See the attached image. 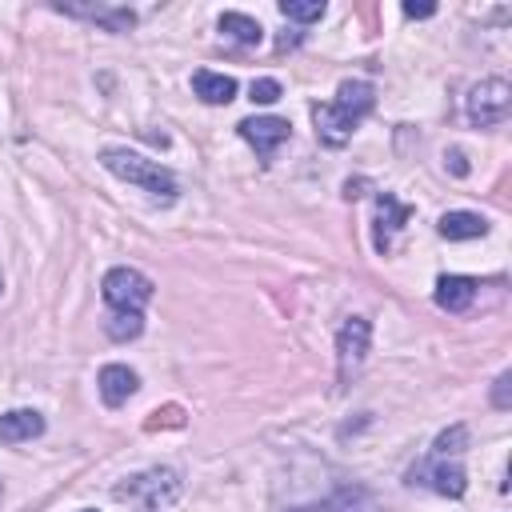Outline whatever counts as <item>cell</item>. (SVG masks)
<instances>
[{
	"label": "cell",
	"instance_id": "6da1fadb",
	"mask_svg": "<svg viewBox=\"0 0 512 512\" xmlns=\"http://www.w3.org/2000/svg\"><path fill=\"white\" fill-rule=\"evenodd\" d=\"M100 164L112 176H120V180H128V184H136V188H144V192H152L160 200H172L176 196V176L160 160H148V156H140L132 148H104L100 152Z\"/></svg>",
	"mask_w": 512,
	"mask_h": 512
},
{
	"label": "cell",
	"instance_id": "7a4b0ae2",
	"mask_svg": "<svg viewBox=\"0 0 512 512\" xmlns=\"http://www.w3.org/2000/svg\"><path fill=\"white\" fill-rule=\"evenodd\" d=\"M116 496L136 500L140 508L156 512V508H164L180 496V476L172 468H152V472H140V476H128L124 484H116Z\"/></svg>",
	"mask_w": 512,
	"mask_h": 512
},
{
	"label": "cell",
	"instance_id": "3957f363",
	"mask_svg": "<svg viewBox=\"0 0 512 512\" xmlns=\"http://www.w3.org/2000/svg\"><path fill=\"white\" fill-rule=\"evenodd\" d=\"M100 292H104V304H108L112 312H120V308H136V312H140V308L152 300L156 288H152V280H148L144 272L120 264V268H108V272H104Z\"/></svg>",
	"mask_w": 512,
	"mask_h": 512
},
{
	"label": "cell",
	"instance_id": "277c9868",
	"mask_svg": "<svg viewBox=\"0 0 512 512\" xmlns=\"http://www.w3.org/2000/svg\"><path fill=\"white\" fill-rule=\"evenodd\" d=\"M508 108H512V88H508V80H500V76L480 80V84L468 92V116H472V124H480V128L504 124V120H508Z\"/></svg>",
	"mask_w": 512,
	"mask_h": 512
},
{
	"label": "cell",
	"instance_id": "5b68a950",
	"mask_svg": "<svg viewBox=\"0 0 512 512\" xmlns=\"http://www.w3.org/2000/svg\"><path fill=\"white\" fill-rule=\"evenodd\" d=\"M408 484H424L440 496H464L468 488V472L456 464V460H444V456H428L420 464L408 468Z\"/></svg>",
	"mask_w": 512,
	"mask_h": 512
},
{
	"label": "cell",
	"instance_id": "8992f818",
	"mask_svg": "<svg viewBox=\"0 0 512 512\" xmlns=\"http://www.w3.org/2000/svg\"><path fill=\"white\" fill-rule=\"evenodd\" d=\"M236 128H240V136L256 148V156H260L264 164L276 156V148H280V144L288 140V132H292L288 120H280V116H252V120H240Z\"/></svg>",
	"mask_w": 512,
	"mask_h": 512
},
{
	"label": "cell",
	"instance_id": "52a82bcc",
	"mask_svg": "<svg viewBox=\"0 0 512 512\" xmlns=\"http://www.w3.org/2000/svg\"><path fill=\"white\" fill-rule=\"evenodd\" d=\"M368 340H372V324L364 316H348L336 332V360H340V376L356 372L364 352H368Z\"/></svg>",
	"mask_w": 512,
	"mask_h": 512
},
{
	"label": "cell",
	"instance_id": "ba28073f",
	"mask_svg": "<svg viewBox=\"0 0 512 512\" xmlns=\"http://www.w3.org/2000/svg\"><path fill=\"white\" fill-rule=\"evenodd\" d=\"M96 384H100L104 404L120 408V404L140 388V376H136L128 364H104V368H100V376H96Z\"/></svg>",
	"mask_w": 512,
	"mask_h": 512
},
{
	"label": "cell",
	"instance_id": "9c48e42d",
	"mask_svg": "<svg viewBox=\"0 0 512 512\" xmlns=\"http://www.w3.org/2000/svg\"><path fill=\"white\" fill-rule=\"evenodd\" d=\"M312 120H316V136L324 144H332V148H340L352 136V128H356V120H348L332 100L328 104H312Z\"/></svg>",
	"mask_w": 512,
	"mask_h": 512
},
{
	"label": "cell",
	"instance_id": "30bf717a",
	"mask_svg": "<svg viewBox=\"0 0 512 512\" xmlns=\"http://www.w3.org/2000/svg\"><path fill=\"white\" fill-rule=\"evenodd\" d=\"M408 216H412V208L400 204L392 192H380V196H376V252H388L392 232H396Z\"/></svg>",
	"mask_w": 512,
	"mask_h": 512
},
{
	"label": "cell",
	"instance_id": "8fae6325",
	"mask_svg": "<svg viewBox=\"0 0 512 512\" xmlns=\"http://www.w3.org/2000/svg\"><path fill=\"white\" fill-rule=\"evenodd\" d=\"M60 12L68 16H88L96 24H104L108 32H128L136 24V12L132 8H108V4H56Z\"/></svg>",
	"mask_w": 512,
	"mask_h": 512
},
{
	"label": "cell",
	"instance_id": "7c38bea8",
	"mask_svg": "<svg viewBox=\"0 0 512 512\" xmlns=\"http://www.w3.org/2000/svg\"><path fill=\"white\" fill-rule=\"evenodd\" d=\"M348 120H364L368 112H372V104H376V92H372V84L368 80H344L340 88H336V100H332Z\"/></svg>",
	"mask_w": 512,
	"mask_h": 512
},
{
	"label": "cell",
	"instance_id": "4fadbf2b",
	"mask_svg": "<svg viewBox=\"0 0 512 512\" xmlns=\"http://www.w3.org/2000/svg\"><path fill=\"white\" fill-rule=\"evenodd\" d=\"M44 432V416L36 408H12L0 416V440L4 444H20V440H32Z\"/></svg>",
	"mask_w": 512,
	"mask_h": 512
},
{
	"label": "cell",
	"instance_id": "5bb4252c",
	"mask_svg": "<svg viewBox=\"0 0 512 512\" xmlns=\"http://www.w3.org/2000/svg\"><path fill=\"white\" fill-rule=\"evenodd\" d=\"M476 300V280L472 276H440L436 280V304L444 312H464Z\"/></svg>",
	"mask_w": 512,
	"mask_h": 512
},
{
	"label": "cell",
	"instance_id": "9a60e30c",
	"mask_svg": "<svg viewBox=\"0 0 512 512\" xmlns=\"http://www.w3.org/2000/svg\"><path fill=\"white\" fill-rule=\"evenodd\" d=\"M192 88H196V96L204 104H228L236 96V80L224 76V72H208V68L192 72Z\"/></svg>",
	"mask_w": 512,
	"mask_h": 512
},
{
	"label": "cell",
	"instance_id": "2e32d148",
	"mask_svg": "<svg viewBox=\"0 0 512 512\" xmlns=\"http://www.w3.org/2000/svg\"><path fill=\"white\" fill-rule=\"evenodd\" d=\"M488 232V220L476 212H444L440 216V236L444 240H476Z\"/></svg>",
	"mask_w": 512,
	"mask_h": 512
},
{
	"label": "cell",
	"instance_id": "e0dca14e",
	"mask_svg": "<svg viewBox=\"0 0 512 512\" xmlns=\"http://www.w3.org/2000/svg\"><path fill=\"white\" fill-rule=\"evenodd\" d=\"M300 512H380V508H376V500H372L368 492H360V488H344V492L328 496L324 504H316V508H300Z\"/></svg>",
	"mask_w": 512,
	"mask_h": 512
},
{
	"label": "cell",
	"instance_id": "ac0fdd59",
	"mask_svg": "<svg viewBox=\"0 0 512 512\" xmlns=\"http://www.w3.org/2000/svg\"><path fill=\"white\" fill-rule=\"evenodd\" d=\"M220 32L232 36L236 44H260L264 40V28L252 16H244V12H224L220 16Z\"/></svg>",
	"mask_w": 512,
	"mask_h": 512
},
{
	"label": "cell",
	"instance_id": "d6986e66",
	"mask_svg": "<svg viewBox=\"0 0 512 512\" xmlns=\"http://www.w3.org/2000/svg\"><path fill=\"white\" fill-rule=\"evenodd\" d=\"M104 332L112 336V340H136L140 332H144V312H136V308H120V312H112L108 320H104Z\"/></svg>",
	"mask_w": 512,
	"mask_h": 512
},
{
	"label": "cell",
	"instance_id": "ffe728a7",
	"mask_svg": "<svg viewBox=\"0 0 512 512\" xmlns=\"http://www.w3.org/2000/svg\"><path fill=\"white\" fill-rule=\"evenodd\" d=\"M468 448V428L464 424H452V428H444L440 436H436V444H432V456H460Z\"/></svg>",
	"mask_w": 512,
	"mask_h": 512
},
{
	"label": "cell",
	"instance_id": "44dd1931",
	"mask_svg": "<svg viewBox=\"0 0 512 512\" xmlns=\"http://www.w3.org/2000/svg\"><path fill=\"white\" fill-rule=\"evenodd\" d=\"M280 12H284L288 20L312 24V20H320V16H324V0H284V4H280Z\"/></svg>",
	"mask_w": 512,
	"mask_h": 512
},
{
	"label": "cell",
	"instance_id": "7402d4cb",
	"mask_svg": "<svg viewBox=\"0 0 512 512\" xmlns=\"http://www.w3.org/2000/svg\"><path fill=\"white\" fill-rule=\"evenodd\" d=\"M252 100H256V104H276V100H280V84H276L272 76L252 80Z\"/></svg>",
	"mask_w": 512,
	"mask_h": 512
},
{
	"label": "cell",
	"instance_id": "603a6c76",
	"mask_svg": "<svg viewBox=\"0 0 512 512\" xmlns=\"http://www.w3.org/2000/svg\"><path fill=\"white\" fill-rule=\"evenodd\" d=\"M492 404L496 408H512V372H500L492 384Z\"/></svg>",
	"mask_w": 512,
	"mask_h": 512
},
{
	"label": "cell",
	"instance_id": "cb8c5ba5",
	"mask_svg": "<svg viewBox=\"0 0 512 512\" xmlns=\"http://www.w3.org/2000/svg\"><path fill=\"white\" fill-rule=\"evenodd\" d=\"M432 12H436V4H404V16H412V20H416V16L424 20V16H432Z\"/></svg>",
	"mask_w": 512,
	"mask_h": 512
},
{
	"label": "cell",
	"instance_id": "d4e9b609",
	"mask_svg": "<svg viewBox=\"0 0 512 512\" xmlns=\"http://www.w3.org/2000/svg\"><path fill=\"white\" fill-rule=\"evenodd\" d=\"M448 160H452V172H456V176H464V172H468V164H464V152H448Z\"/></svg>",
	"mask_w": 512,
	"mask_h": 512
},
{
	"label": "cell",
	"instance_id": "484cf974",
	"mask_svg": "<svg viewBox=\"0 0 512 512\" xmlns=\"http://www.w3.org/2000/svg\"><path fill=\"white\" fill-rule=\"evenodd\" d=\"M0 288H4V280H0Z\"/></svg>",
	"mask_w": 512,
	"mask_h": 512
},
{
	"label": "cell",
	"instance_id": "4316f807",
	"mask_svg": "<svg viewBox=\"0 0 512 512\" xmlns=\"http://www.w3.org/2000/svg\"><path fill=\"white\" fill-rule=\"evenodd\" d=\"M0 492H4V488H0Z\"/></svg>",
	"mask_w": 512,
	"mask_h": 512
}]
</instances>
